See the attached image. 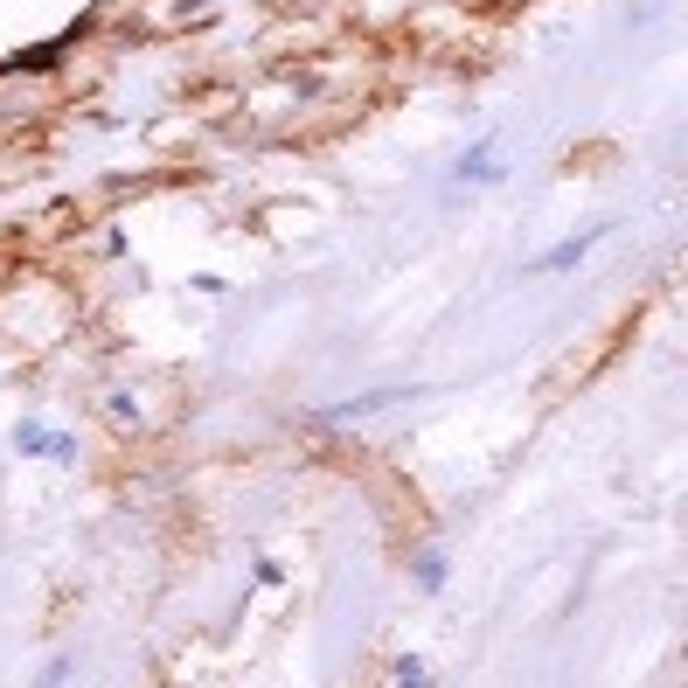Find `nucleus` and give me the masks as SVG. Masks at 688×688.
<instances>
[{"mask_svg":"<svg viewBox=\"0 0 688 688\" xmlns=\"http://www.w3.org/2000/svg\"><path fill=\"white\" fill-rule=\"evenodd\" d=\"M21 445H28V452H49V459H63V452H70V445H63L56 431H42V424H28V431H21Z\"/></svg>","mask_w":688,"mask_h":688,"instance_id":"obj_1","label":"nucleus"},{"mask_svg":"<svg viewBox=\"0 0 688 688\" xmlns=\"http://www.w3.org/2000/svg\"><path fill=\"white\" fill-rule=\"evenodd\" d=\"M397 688H424V661H397Z\"/></svg>","mask_w":688,"mask_h":688,"instance_id":"obj_2","label":"nucleus"},{"mask_svg":"<svg viewBox=\"0 0 688 688\" xmlns=\"http://www.w3.org/2000/svg\"><path fill=\"white\" fill-rule=\"evenodd\" d=\"M63 682H70V661H49V668H42V682H35V688H63Z\"/></svg>","mask_w":688,"mask_h":688,"instance_id":"obj_3","label":"nucleus"}]
</instances>
